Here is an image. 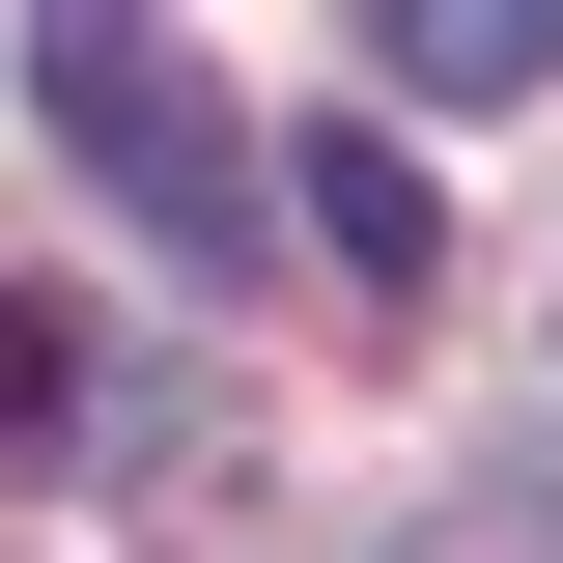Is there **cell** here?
I'll list each match as a JSON object with an SVG mask.
<instances>
[{
	"mask_svg": "<svg viewBox=\"0 0 563 563\" xmlns=\"http://www.w3.org/2000/svg\"><path fill=\"white\" fill-rule=\"evenodd\" d=\"M29 113H57L169 254H254V141H225V85L169 57V29H29Z\"/></svg>",
	"mask_w": 563,
	"mask_h": 563,
	"instance_id": "1",
	"label": "cell"
},
{
	"mask_svg": "<svg viewBox=\"0 0 563 563\" xmlns=\"http://www.w3.org/2000/svg\"><path fill=\"white\" fill-rule=\"evenodd\" d=\"M366 85H395V113H536V85H563V0H395Z\"/></svg>",
	"mask_w": 563,
	"mask_h": 563,
	"instance_id": "2",
	"label": "cell"
},
{
	"mask_svg": "<svg viewBox=\"0 0 563 563\" xmlns=\"http://www.w3.org/2000/svg\"><path fill=\"white\" fill-rule=\"evenodd\" d=\"M85 395H113V339H85L57 282H0V479H57V451H85Z\"/></svg>",
	"mask_w": 563,
	"mask_h": 563,
	"instance_id": "3",
	"label": "cell"
},
{
	"mask_svg": "<svg viewBox=\"0 0 563 563\" xmlns=\"http://www.w3.org/2000/svg\"><path fill=\"white\" fill-rule=\"evenodd\" d=\"M310 225H339V282H366V310L422 282V169H395V141H310Z\"/></svg>",
	"mask_w": 563,
	"mask_h": 563,
	"instance_id": "4",
	"label": "cell"
}]
</instances>
